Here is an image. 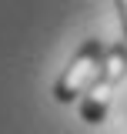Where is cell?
Listing matches in <instances>:
<instances>
[{"mask_svg":"<svg viewBox=\"0 0 127 134\" xmlns=\"http://www.w3.org/2000/svg\"><path fill=\"white\" fill-rule=\"evenodd\" d=\"M117 14H120V27H124V40H127V0H114Z\"/></svg>","mask_w":127,"mask_h":134,"instance_id":"3","label":"cell"},{"mask_svg":"<svg viewBox=\"0 0 127 134\" xmlns=\"http://www.w3.org/2000/svg\"><path fill=\"white\" fill-rule=\"evenodd\" d=\"M127 77V40H117L104 50V60L97 70V81L90 84V91L80 97V117L87 124H100L107 111H111V91Z\"/></svg>","mask_w":127,"mask_h":134,"instance_id":"1","label":"cell"},{"mask_svg":"<svg viewBox=\"0 0 127 134\" xmlns=\"http://www.w3.org/2000/svg\"><path fill=\"white\" fill-rule=\"evenodd\" d=\"M104 50H107L104 40H97V37L80 44V50L70 57V64L63 67V74L54 84V97L60 104H74L90 91V84L97 81V70H100V60H104Z\"/></svg>","mask_w":127,"mask_h":134,"instance_id":"2","label":"cell"}]
</instances>
